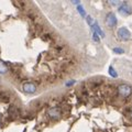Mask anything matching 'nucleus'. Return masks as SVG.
<instances>
[{
    "label": "nucleus",
    "mask_w": 132,
    "mask_h": 132,
    "mask_svg": "<svg viewBox=\"0 0 132 132\" xmlns=\"http://www.w3.org/2000/svg\"><path fill=\"white\" fill-rule=\"evenodd\" d=\"M132 94V87L128 84H121L118 86V95L121 98H128Z\"/></svg>",
    "instance_id": "f257e3e1"
},
{
    "label": "nucleus",
    "mask_w": 132,
    "mask_h": 132,
    "mask_svg": "<svg viewBox=\"0 0 132 132\" xmlns=\"http://www.w3.org/2000/svg\"><path fill=\"white\" fill-rule=\"evenodd\" d=\"M117 34L119 36V39L122 40V41H128L131 38V33H130V31L128 30L127 28H120L118 30Z\"/></svg>",
    "instance_id": "f03ea898"
},
{
    "label": "nucleus",
    "mask_w": 132,
    "mask_h": 132,
    "mask_svg": "<svg viewBox=\"0 0 132 132\" xmlns=\"http://www.w3.org/2000/svg\"><path fill=\"white\" fill-rule=\"evenodd\" d=\"M106 24L108 28H113V27H116V24H117V18H116V15L112 13V12H110V13L107 14Z\"/></svg>",
    "instance_id": "7ed1b4c3"
},
{
    "label": "nucleus",
    "mask_w": 132,
    "mask_h": 132,
    "mask_svg": "<svg viewBox=\"0 0 132 132\" xmlns=\"http://www.w3.org/2000/svg\"><path fill=\"white\" fill-rule=\"evenodd\" d=\"M22 90L27 94H34L36 92V87L32 82H24L22 85Z\"/></svg>",
    "instance_id": "20e7f679"
},
{
    "label": "nucleus",
    "mask_w": 132,
    "mask_h": 132,
    "mask_svg": "<svg viewBox=\"0 0 132 132\" xmlns=\"http://www.w3.org/2000/svg\"><path fill=\"white\" fill-rule=\"evenodd\" d=\"M47 114L51 119H59L61 117V110L57 108V107H54V108H50L47 111Z\"/></svg>",
    "instance_id": "39448f33"
},
{
    "label": "nucleus",
    "mask_w": 132,
    "mask_h": 132,
    "mask_svg": "<svg viewBox=\"0 0 132 132\" xmlns=\"http://www.w3.org/2000/svg\"><path fill=\"white\" fill-rule=\"evenodd\" d=\"M119 13L122 15H129L131 13V8L127 5V3H122V5L119 7Z\"/></svg>",
    "instance_id": "423d86ee"
},
{
    "label": "nucleus",
    "mask_w": 132,
    "mask_h": 132,
    "mask_svg": "<svg viewBox=\"0 0 132 132\" xmlns=\"http://www.w3.org/2000/svg\"><path fill=\"white\" fill-rule=\"evenodd\" d=\"M93 30H94L95 32H96L97 34L100 35L101 38H105V33L101 31V29H100V27L98 26V23H97V22H95V23H94V26H93Z\"/></svg>",
    "instance_id": "0eeeda50"
},
{
    "label": "nucleus",
    "mask_w": 132,
    "mask_h": 132,
    "mask_svg": "<svg viewBox=\"0 0 132 132\" xmlns=\"http://www.w3.org/2000/svg\"><path fill=\"white\" fill-rule=\"evenodd\" d=\"M8 72V67L3 62L0 61V74H6Z\"/></svg>",
    "instance_id": "6e6552de"
},
{
    "label": "nucleus",
    "mask_w": 132,
    "mask_h": 132,
    "mask_svg": "<svg viewBox=\"0 0 132 132\" xmlns=\"http://www.w3.org/2000/svg\"><path fill=\"white\" fill-rule=\"evenodd\" d=\"M109 75H110V76H112L113 78H117V77H118V74L116 73L114 68L112 67V66H109Z\"/></svg>",
    "instance_id": "1a4fd4ad"
},
{
    "label": "nucleus",
    "mask_w": 132,
    "mask_h": 132,
    "mask_svg": "<svg viewBox=\"0 0 132 132\" xmlns=\"http://www.w3.org/2000/svg\"><path fill=\"white\" fill-rule=\"evenodd\" d=\"M77 10H78V12L80 13V15L81 16H86V12H85V10H84V8H82L81 6H77Z\"/></svg>",
    "instance_id": "9d476101"
},
{
    "label": "nucleus",
    "mask_w": 132,
    "mask_h": 132,
    "mask_svg": "<svg viewBox=\"0 0 132 132\" xmlns=\"http://www.w3.org/2000/svg\"><path fill=\"white\" fill-rule=\"evenodd\" d=\"M113 52L117 53V54H122V53H125V51H123L122 48H119V47H114L113 48Z\"/></svg>",
    "instance_id": "9b49d317"
},
{
    "label": "nucleus",
    "mask_w": 132,
    "mask_h": 132,
    "mask_svg": "<svg viewBox=\"0 0 132 132\" xmlns=\"http://www.w3.org/2000/svg\"><path fill=\"white\" fill-rule=\"evenodd\" d=\"M93 40L95 41V42H99V36H98V34L96 32H93Z\"/></svg>",
    "instance_id": "f8f14e48"
},
{
    "label": "nucleus",
    "mask_w": 132,
    "mask_h": 132,
    "mask_svg": "<svg viewBox=\"0 0 132 132\" xmlns=\"http://www.w3.org/2000/svg\"><path fill=\"white\" fill-rule=\"evenodd\" d=\"M87 22H88V24L89 26H94V20H93V18L90 15H87Z\"/></svg>",
    "instance_id": "ddd939ff"
},
{
    "label": "nucleus",
    "mask_w": 132,
    "mask_h": 132,
    "mask_svg": "<svg viewBox=\"0 0 132 132\" xmlns=\"http://www.w3.org/2000/svg\"><path fill=\"white\" fill-rule=\"evenodd\" d=\"M110 3H111L112 6H117V5H119L120 2H119V1H110Z\"/></svg>",
    "instance_id": "4468645a"
},
{
    "label": "nucleus",
    "mask_w": 132,
    "mask_h": 132,
    "mask_svg": "<svg viewBox=\"0 0 132 132\" xmlns=\"http://www.w3.org/2000/svg\"><path fill=\"white\" fill-rule=\"evenodd\" d=\"M74 82H75L74 80H73V81H71V82H67V84H66V86H72V85L74 84Z\"/></svg>",
    "instance_id": "2eb2a0df"
},
{
    "label": "nucleus",
    "mask_w": 132,
    "mask_h": 132,
    "mask_svg": "<svg viewBox=\"0 0 132 132\" xmlns=\"http://www.w3.org/2000/svg\"><path fill=\"white\" fill-rule=\"evenodd\" d=\"M130 116H131V118H132V108L130 109Z\"/></svg>",
    "instance_id": "dca6fc26"
}]
</instances>
